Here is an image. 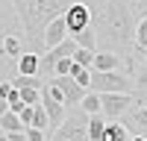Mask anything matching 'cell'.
Masks as SVG:
<instances>
[{"mask_svg":"<svg viewBox=\"0 0 147 141\" xmlns=\"http://www.w3.org/2000/svg\"><path fill=\"white\" fill-rule=\"evenodd\" d=\"M91 27L97 32V50L115 53L124 59V74L132 50H136V12L129 0H88ZM129 77V74H127Z\"/></svg>","mask_w":147,"mask_h":141,"instance_id":"6da1fadb","label":"cell"},{"mask_svg":"<svg viewBox=\"0 0 147 141\" xmlns=\"http://www.w3.org/2000/svg\"><path fill=\"white\" fill-rule=\"evenodd\" d=\"M71 3H88V0H71Z\"/></svg>","mask_w":147,"mask_h":141,"instance_id":"1f68e13d","label":"cell"},{"mask_svg":"<svg viewBox=\"0 0 147 141\" xmlns=\"http://www.w3.org/2000/svg\"><path fill=\"white\" fill-rule=\"evenodd\" d=\"M106 117L103 115H88V141H103V132H106Z\"/></svg>","mask_w":147,"mask_h":141,"instance_id":"9a60e30c","label":"cell"},{"mask_svg":"<svg viewBox=\"0 0 147 141\" xmlns=\"http://www.w3.org/2000/svg\"><path fill=\"white\" fill-rule=\"evenodd\" d=\"M129 3H132V6H136V3H138V0H129Z\"/></svg>","mask_w":147,"mask_h":141,"instance_id":"836d02e7","label":"cell"},{"mask_svg":"<svg viewBox=\"0 0 147 141\" xmlns=\"http://www.w3.org/2000/svg\"><path fill=\"white\" fill-rule=\"evenodd\" d=\"M74 41H77V47H82V50H91V53H97V32H94V27H85V30H80L77 35H74Z\"/></svg>","mask_w":147,"mask_h":141,"instance_id":"5bb4252c","label":"cell"},{"mask_svg":"<svg viewBox=\"0 0 147 141\" xmlns=\"http://www.w3.org/2000/svg\"><path fill=\"white\" fill-rule=\"evenodd\" d=\"M68 77H74L80 82L82 88H88V82H91V68H80V65H71V74Z\"/></svg>","mask_w":147,"mask_h":141,"instance_id":"44dd1931","label":"cell"},{"mask_svg":"<svg viewBox=\"0 0 147 141\" xmlns=\"http://www.w3.org/2000/svg\"><path fill=\"white\" fill-rule=\"evenodd\" d=\"M129 141H147V138H144V135H132Z\"/></svg>","mask_w":147,"mask_h":141,"instance_id":"4dcf8cb0","label":"cell"},{"mask_svg":"<svg viewBox=\"0 0 147 141\" xmlns=\"http://www.w3.org/2000/svg\"><path fill=\"white\" fill-rule=\"evenodd\" d=\"M0 129H3V132H21L24 124H21V117L15 112H6L3 117H0Z\"/></svg>","mask_w":147,"mask_h":141,"instance_id":"d6986e66","label":"cell"},{"mask_svg":"<svg viewBox=\"0 0 147 141\" xmlns=\"http://www.w3.org/2000/svg\"><path fill=\"white\" fill-rule=\"evenodd\" d=\"M103 141H129V129H127L124 124L109 121V124H106V132H103Z\"/></svg>","mask_w":147,"mask_h":141,"instance_id":"2e32d148","label":"cell"},{"mask_svg":"<svg viewBox=\"0 0 147 141\" xmlns=\"http://www.w3.org/2000/svg\"><path fill=\"white\" fill-rule=\"evenodd\" d=\"M6 112H9V100H3V97H0V117H3Z\"/></svg>","mask_w":147,"mask_h":141,"instance_id":"f546056e","label":"cell"},{"mask_svg":"<svg viewBox=\"0 0 147 141\" xmlns=\"http://www.w3.org/2000/svg\"><path fill=\"white\" fill-rule=\"evenodd\" d=\"M32 126H35V129H47V126H50V121H47V112H44L41 103L32 106Z\"/></svg>","mask_w":147,"mask_h":141,"instance_id":"7402d4cb","label":"cell"},{"mask_svg":"<svg viewBox=\"0 0 147 141\" xmlns=\"http://www.w3.org/2000/svg\"><path fill=\"white\" fill-rule=\"evenodd\" d=\"M18 94H21V103H24V106L41 103V88H18Z\"/></svg>","mask_w":147,"mask_h":141,"instance_id":"603a6c76","label":"cell"},{"mask_svg":"<svg viewBox=\"0 0 147 141\" xmlns=\"http://www.w3.org/2000/svg\"><path fill=\"white\" fill-rule=\"evenodd\" d=\"M0 141H9V138H6V132H3V135H0Z\"/></svg>","mask_w":147,"mask_h":141,"instance_id":"d6a6232c","label":"cell"},{"mask_svg":"<svg viewBox=\"0 0 147 141\" xmlns=\"http://www.w3.org/2000/svg\"><path fill=\"white\" fill-rule=\"evenodd\" d=\"M15 91V85H12V79H0V97L9 100V94Z\"/></svg>","mask_w":147,"mask_h":141,"instance_id":"4316f807","label":"cell"},{"mask_svg":"<svg viewBox=\"0 0 147 141\" xmlns=\"http://www.w3.org/2000/svg\"><path fill=\"white\" fill-rule=\"evenodd\" d=\"M24 135H27V141H44V129L27 126V129H24Z\"/></svg>","mask_w":147,"mask_h":141,"instance_id":"484cf974","label":"cell"},{"mask_svg":"<svg viewBox=\"0 0 147 141\" xmlns=\"http://www.w3.org/2000/svg\"><path fill=\"white\" fill-rule=\"evenodd\" d=\"M124 126H127V129H132L136 135H144V138H147V103H144V106H138V109L127 117V124H124Z\"/></svg>","mask_w":147,"mask_h":141,"instance_id":"7c38bea8","label":"cell"},{"mask_svg":"<svg viewBox=\"0 0 147 141\" xmlns=\"http://www.w3.org/2000/svg\"><path fill=\"white\" fill-rule=\"evenodd\" d=\"M132 12H136V18H147V0H138L132 6Z\"/></svg>","mask_w":147,"mask_h":141,"instance_id":"83f0119b","label":"cell"},{"mask_svg":"<svg viewBox=\"0 0 147 141\" xmlns=\"http://www.w3.org/2000/svg\"><path fill=\"white\" fill-rule=\"evenodd\" d=\"M136 47L147 53V18H138L136 21Z\"/></svg>","mask_w":147,"mask_h":141,"instance_id":"ffe728a7","label":"cell"},{"mask_svg":"<svg viewBox=\"0 0 147 141\" xmlns=\"http://www.w3.org/2000/svg\"><path fill=\"white\" fill-rule=\"evenodd\" d=\"M80 109L85 112V115H100V94H85V97L80 100Z\"/></svg>","mask_w":147,"mask_h":141,"instance_id":"ac0fdd59","label":"cell"},{"mask_svg":"<svg viewBox=\"0 0 147 141\" xmlns=\"http://www.w3.org/2000/svg\"><path fill=\"white\" fill-rule=\"evenodd\" d=\"M18 117H21L24 129H27V126H32V106H24V109L18 112Z\"/></svg>","mask_w":147,"mask_h":141,"instance_id":"d4e9b609","label":"cell"},{"mask_svg":"<svg viewBox=\"0 0 147 141\" xmlns=\"http://www.w3.org/2000/svg\"><path fill=\"white\" fill-rule=\"evenodd\" d=\"M71 59H74V65H80V68H91V59H94V53H91V50H82V47H77Z\"/></svg>","mask_w":147,"mask_h":141,"instance_id":"cb8c5ba5","label":"cell"},{"mask_svg":"<svg viewBox=\"0 0 147 141\" xmlns=\"http://www.w3.org/2000/svg\"><path fill=\"white\" fill-rule=\"evenodd\" d=\"M41 106H44V112H47L50 126H59V124L65 121L68 109H65V103H62V97H59V91L50 85V82H44V88H41Z\"/></svg>","mask_w":147,"mask_h":141,"instance_id":"52a82bcc","label":"cell"},{"mask_svg":"<svg viewBox=\"0 0 147 141\" xmlns=\"http://www.w3.org/2000/svg\"><path fill=\"white\" fill-rule=\"evenodd\" d=\"M6 138H9V141H27V135H24V129H21V132H6Z\"/></svg>","mask_w":147,"mask_h":141,"instance_id":"f1b7e54d","label":"cell"},{"mask_svg":"<svg viewBox=\"0 0 147 141\" xmlns=\"http://www.w3.org/2000/svg\"><path fill=\"white\" fill-rule=\"evenodd\" d=\"M50 141H88V115L82 109L65 115V121L56 126Z\"/></svg>","mask_w":147,"mask_h":141,"instance_id":"277c9868","label":"cell"},{"mask_svg":"<svg viewBox=\"0 0 147 141\" xmlns=\"http://www.w3.org/2000/svg\"><path fill=\"white\" fill-rule=\"evenodd\" d=\"M68 38V27H65V15H59L53 18L50 23H47V30H44V47L50 50V47H59Z\"/></svg>","mask_w":147,"mask_h":141,"instance_id":"30bf717a","label":"cell"},{"mask_svg":"<svg viewBox=\"0 0 147 141\" xmlns=\"http://www.w3.org/2000/svg\"><path fill=\"white\" fill-rule=\"evenodd\" d=\"M88 91H94V94H132L136 82L124 70H91Z\"/></svg>","mask_w":147,"mask_h":141,"instance_id":"3957f363","label":"cell"},{"mask_svg":"<svg viewBox=\"0 0 147 141\" xmlns=\"http://www.w3.org/2000/svg\"><path fill=\"white\" fill-rule=\"evenodd\" d=\"M50 85L59 91V97H62L65 109H74V106H80V100L88 94V88H82L74 77H53V79H50Z\"/></svg>","mask_w":147,"mask_h":141,"instance_id":"5b68a950","label":"cell"},{"mask_svg":"<svg viewBox=\"0 0 147 141\" xmlns=\"http://www.w3.org/2000/svg\"><path fill=\"white\" fill-rule=\"evenodd\" d=\"M65 27H68V35H71V38H74L80 30L91 27V12H88V6H85V3H71L68 12H65Z\"/></svg>","mask_w":147,"mask_h":141,"instance_id":"9c48e42d","label":"cell"},{"mask_svg":"<svg viewBox=\"0 0 147 141\" xmlns=\"http://www.w3.org/2000/svg\"><path fill=\"white\" fill-rule=\"evenodd\" d=\"M136 100H138L136 94H100V115L106 117V121L121 117L127 109H132Z\"/></svg>","mask_w":147,"mask_h":141,"instance_id":"ba28073f","label":"cell"},{"mask_svg":"<svg viewBox=\"0 0 147 141\" xmlns=\"http://www.w3.org/2000/svg\"><path fill=\"white\" fill-rule=\"evenodd\" d=\"M38 62H41V56L27 50V53L15 62V70H18V74H24V77H38Z\"/></svg>","mask_w":147,"mask_h":141,"instance_id":"4fadbf2b","label":"cell"},{"mask_svg":"<svg viewBox=\"0 0 147 141\" xmlns=\"http://www.w3.org/2000/svg\"><path fill=\"white\" fill-rule=\"evenodd\" d=\"M91 70H124V59L115 56V53H103L97 50L91 59Z\"/></svg>","mask_w":147,"mask_h":141,"instance_id":"8fae6325","label":"cell"},{"mask_svg":"<svg viewBox=\"0 0 147 141\" xmlns=\"http://www.w3.org/2000/svg\"><path fill=\"white\" fill-rule=\"evenodd\" d=\"M68 6H71V0H12V9H15V15L21 21V30H24L30 53H38V56L47 53L44 30L53 18L65 15Z\"/></svg>","mask_w":147,"mask_h":141,"instance_id":"7a4b0ae2","label":"cell"},{"mask_svg":"<svg viewBox=\"0 0 147 141\" xmlns=\"http://www.w3.org/2000/svg\"><path fill=\"white\" fill-rule=\"evenodd\" d=\"M12 85H15V88H44V79H41V77H24V74H15V77H12Z\"/></svg>","mask_w":147,"mask_h":141,"instance_id":"e0dca14e","label":"cell"},{"mask_svg":"<svg viewBox=\"0 0 147 141\" xmlns=\"http://www.w3.org/2000/svg\"><path fill=\"white\" fill-rule=\"evenodd\" d=\"M9 32H24V30H21V21L15 15V9H12V0H0V70H3V65L9 62L6 50H3V38Z\"/></svg>","mask_w":147,"mask_h":141,"instance_id":"8992f818","label":"cell"}]
</instances>
